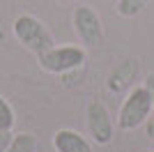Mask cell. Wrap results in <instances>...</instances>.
I'll return each instance as SVG.
<instances>
[{"mask_svg": "<svg viewBox=\"0 0 154 152\" xmlns=\"http://www.w3.org/2000/svg\"><path fill=\"white\" fill-rule=\"evenodd\" d=\"M154 108L152 95L145 85H138L127 95V99L122 101L120 106V113H117V127L122 131H131V129H138L140 125H145Z\"/></svg>", "mask_w": 154, "mask_h": 152, "instance_id": "1", "label": "cell"}, {"mask_svg": "<svg viewBox=\"0 0 154 152\" xmlns=\"http://www.w3.org/2000/svg\"><path fill=\"white\" fill-rule=\"evenodd\" d=\"M39 67L46 74H67V71H76L88 62V53L81 46L67 44V46H51L48 51L37 55Z\"/></svg>", "mask_w": 154, "mask_h": 152, "instance_id": "2", "label": "cell"}, {"mask_svg": "<svg viewBox=\"0 0 154 152\" xmlns=\"http://www.w3.org/2000/svg\"><path fill=\"white\" fill-rule=\"evenodd\" d=\"M12 30H14V37L19 39L28 51H32L35 55H39V53L48 51L51 46H55L51 30H48L37 16H32V14H21V16H16Z\"/></svg>", "mask_w": 154, "mask_h": 152, "instance_id": "3", "label": "cell"}, {"mask_svg": "<svg viewBox=\"0 0 154 152\" xmlns=\"http://www.w3.org/2000/svg\"><path fill=\"white\" fill-rule=\"evenodd\" d=\"M71 23H74V30H76V35L81 37V42L85 46H101L103 44V25L92 7L78 5L74 9Z\"/></svg>", "mask_w": 154, "mask_h": 152, "instance_id": "4", "label": "cell"}, {"mask_svg": "<svg viewBox=\"0 0 154 152\" xmlns=\"http://www.w3.org/2000/svg\"><path fill=\"white\" fill-rule=\"evenodd\" d=\"M85 120H88V131L97 145H108L113 141V120H110L108 108L101 101H92L88 106Z\"/></svg>", "mask_w": 154, "mask_h": 152, "instance_id": "5", "label": "cell"}, {"mask_svg": "<svg viewBox=\"0 0 154 152\" xmlns=\"http://www.w3.org/2000/svg\"><path fill=\"white\" fill-rule=\"evenodd\" d=\"M55 152H92L90 141L76 129H58L53 136Z\"/></svg>", "mask_w": 154, "mask_h": 152, "instance_id": "6", "label": "cell"}, {"mask_svg": "<svg viewBox=\"0 0 154 152\" xmlns=\"http://www.w3.org/2000/svg\"><path fill=\"white\" fill-rule=\"evenodd\" d=\"M136 74H138V62L131 58V60H127V62H122L120 67L113 69V74H110V78H108V88L113 90V92H120V90H124L127 85H131Z\"/></svg>", "mask_w": 154, "mask_h": 152, "instance_id": "7", "label": "cell"}, {"mask_svg": "<svg viewBox=\"0 0 154 152\" xmlns=\"http://www.w3.org/2000/svg\"><path fill=\"white\" fill-rule=\"evenodd\" d=\"M5 152H37V138H35V134H28V131L14 134Z\"/></svg>", "mask_w": 154, "mask_h": 152, "instance_id": "8", "label": "cell"}, {"mask_svg": "<svg viewBox=\"0 0 154 152\" xmlns=\"http://www.w3.org/2000/svg\"><path fill=\"white\" fill-rule=\"evenodd\" d=\"M149 0H117V14L124 19H134L147 7Z\"/></svg>", "mask_w": 154, "mask_h": 152, "instance_id": "9", "label": "cell"}, {"mask_svg": "<svg viewBox=\"0 0 154 152\" xmlns=\"http://www.w3.org/2000/svg\"><path fill=\"white\" fill-rule=\"evenodd\" d=\"M14 122H16V115L12 104L0 95V129H14Z\"/></svg>", "mask_w": 154, "mask_h": 152, "instance_id": "10", "label": "cell"}, {"mask_svg": "<svg viewBox=\"0 0 154 152\" xmlns=\"http://www.w3.org/2000/svg\"><path fill=\"white\" fill-rule=\"evenodd\" d=\"M12 129H0V152H5L7 145H9V141H12Z\"/></svg>", "mask_w": 154, "mask_h": 152, "instance_id": "11", "label": "cell"}, {"mask_svg": "<svg viewBox=\"0 0 154 152\" xmlns=\"http://www.w3.org/2000/svg\"><path fill=\"white\" fill-rule=\"evenodd\" d=\"M145 88L149 90V95H152V101H154V74H147V78H145Z\"/></svg>", "mask_w": 154, "mask_h": 152, "instance_id": "12", "label": "cell"}, {"mask_svg": "<svg viewBox=\"0 0 154 152\" xmlns=\"http://www.w3.org/2000/svg\"><path fill=\"white\" fill-rule=\"evenodd\" d=\"M145 134H147L149 138H154V118H147V122H145Z\"/></svg>", "mask_w": 154, "mask_h": 152, "instance_id": "13", "label": "cell"}, {"mask_svg": "<svg viewBox=\"0 0 154 152\" xmlns=\"http://www.w3.org/2000/svg\"><path fill=\"white\" fill-rule=\"evenodd\" d=\"M62 2H74V0H62Z\"/></svg>", "mask_w": 154, "mask_h": 152, "instance_id": "14", "label": "cell"}, {"mask_svg": "<svg viewBox=\"0 0 154 152\" xmlns=\"http://www.w3.org/2000/svg\"><path fill=\"white\" fill-rule=\"evenodd\" d=\"M143 152H154V150H143Z\"/></svg>", "mask_w": 154, "mask_h": 152, "instance_id": "15", "label": "cell"}]
</instances>
